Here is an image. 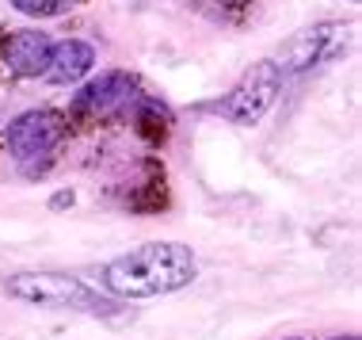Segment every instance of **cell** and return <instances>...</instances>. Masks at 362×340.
I'll return each instance as SVG.
<instances>
[{"instance_id": "1", "label": "cell", "mask_w": 362, "mask_h": 340, "mask_svg": "<svg viewBox=\"0 0 362 340\" xmlns=\"http://www.w3.org/2000/svg\"><path fill=\"white\" fill-rule=\"evenodd\" d=\"M194 252L183 241H149L122 256H115L103 268V287L115 298L141 302V298H160L172 290H183L194 279Z\"/></svg>"}, {"instance_id": "2", "label": "cell", "mask_w": 362, "mask_h": 340, "mask_svg": "<svg viewBox=\"0 0 362 340\" xmlns=\"http://www.w3.org/2000/svg\"><path fill=\"white\" fill-rule=\"evenodd\" d=\"M4 290L19 302H31L42 310H84V314H100V317L119 314V302L95 295L88 283L62 276V271H19V276L4 279Z\"/></svg>"}, {"instance_id": "3", "label": "cell", "mask_w": 362, "mask_h": 340, "mask_svg": "<svg viewBox=\"0 0 362 340\" xmlns=\"http://www.w3.org/2000/svg\"><path fill=\"white\" fill-rule=\"evenodd\" d=\"M279 81H282V69L275 62H256L248 73L237 81V89H233L225 100L218 103V115H225L229 123L237 126H256L263 115H267V108L275 103L279 96Z\"/></svg>"}, {"instance_id": "4", "label": "cell", "mask_w": 362, "mask_h": 340, "mask_svg": "<svg viewBox=\"0 0 362 340\" xmlns=\"http://www.w3.org/2000/svg\"><path fill=\"white\" fill-rule=\"evenodd\" d=\"M65 138V119L57 111H27L8 126V149L19 161L50 157V149Z\"/></svg>"}, {"instance_id": "5", "label": "cell", "mask_w": 362, "mask_h": 340, "mask_svg": "<svg viewBox=\"0 0 362 340\" xmlns=\"http://www.w3.org/2000/svg\"><path fill=\"white\" fill-rule=\"evenodd\" d=\"M351 27L344 23H320L313 27V31H301L293 35L286 46L279 50V69H290V73H301V69H313V65H320L325 57L332 54V46H336L339 35H347Z\"/></svg>"}, {"instance_id": "6", "label": "cell", "mask_w": 362, "mask_h": 340, "mask_svg": "<svg viewBox=\"0 0 362 340\" xmlns=\"http://www.w3.org/2000/svg\"><path fill=\"white\" fill-rule=\"evenodd\" d=\"M130 92H134V76L130 73H103V76H95L92 84H84V89L76 92L73 111H81V115H107V111L119 108V103L130 100Z\"/></svg>"}, {"instance_id": "7", "label": "cell", "mask_w": 362, "mask_h": 340, "mask_svg": "<svg viewBox=\"0 0 362 340\" xmlns=\"http://www.w3.org/2000/svg\"><path fill=\"white\" fill-rule=\"evenodd\" d=\"M50 35L42 31H16L4 42V65L19 76H42L46 65H50Z\"/></svg>"}, {"instance_id": "8", "label": "cell", "mask_w": 362, "mask_h": 340, "mask_svg": "<svg viewBox=\"0 0 362 340\" xmlns=\"http://www.w3.org/2000/svg\"><path fill=\"white\" fill-rule=\"evenodd\" d=\"M95 65V50L88 42H81V38H65V42H57L50 50V65H46V81L54 84H73L81 81V76H88V69Z\"/></svg>"}, {"instance_id": "9", "label": "cell", "mask_w": 362, "mask_h": 340, "mask_svg": "<svg viewBox=\"0 0 362 340\" xmlns=\"http://www.w3.org/2000/svg\"><path fill=\"white\" fill-rule=\"evenodd\" d=\"M23 16H65L76 0H12Z\"/></svg>"}, {"instance_id": "10", "label": "cell", "mask_w": 362, "mask_h": 340, "mask_svg": "<svg viewBox=\"0 0 362 340\" xmlns=\"http://www.w3.org/2000/svg\"><path fill=\"white\" fill-rule=\"evenodd\" d=\"M336 340H358V336H336Z\"/></svg>"}]
</instances>
